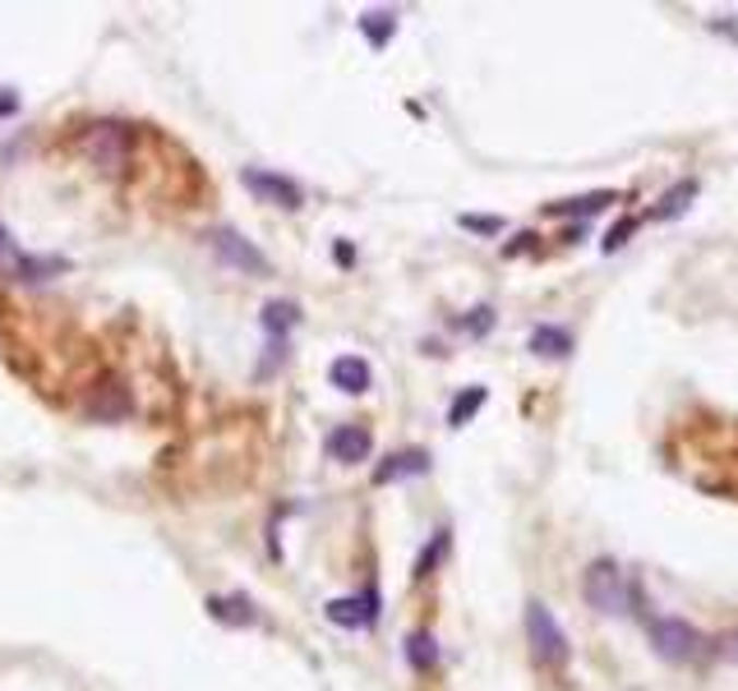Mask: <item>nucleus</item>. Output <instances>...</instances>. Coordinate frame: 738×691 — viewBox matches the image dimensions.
<instances>
[{"label": "nucleus", "mask_w": 738, "mask_h": 691, "mask_svg": "<svg viewBox=\"0 0 738 691\" xmlns=\"http://www.w3.org/2000/svg\"><path fill=\"white\" fill-rule=\"evenodd\" d=\"M582 595L596 613L605 618H628L632 613V581L614 558H596L582 576Z\"/></svg>", "instance_id": "f257e3e1"}, {"label": "nucleus", "mask_w": 738, "mask_h": 691, "mask_svg": "<svg viewBox=\"0 0 738 691\" xmlns=\"http://www.w3.org/2000/svg\"><path fill=\"white\" fill-rule=\"evenodd\" d=\"M526 641H531V655H536V664H545V668H563L572 659L559 618H554L540 599L526 604Z\"/></svg>", "instance_id": "f03ea898"}, {"label": "nucleus", "mask_w": 738, "mask_h": 691, "mask_svg": "<svg viewBox=\"0 0 738 691\" xmlns=\"http://www.w3.org/2000/svg\"><path fill=\"white\" fill-rule=\"evenodd\" d=\"M203 240H209V249H213L222 263L236 267V272H245V277H269V272H273L269 254H263L254 240H245L240 230H231V226H213Z\"/></svg>", "instance_id": "7ed1b4c3"}, {"label": "nucleus", "mask_w": 738, "mask_h": 691, "mask_svg": "<svg viewBox=\"0 0 738 691\" xmlns=\"http://www.w3.org/2000/svg\"><path fill=\"white\" fill-rule=\"evenodd\" d=\"M79 148H84V157L93 166H102V171H120V166L130 162V130L126 124H116V120H97V124L84 130Z\"/></svg>", "instance_id": "20e7f679"}, {"label": "nucleus", "mask_w": 738, "mask_h": 691, "mask_svg": "<svg viewBox=\"0 0 738 691\" xmlns=\"http://www.w3.org/2000/svg\"><path fill=\"white\" fill-rule=\"evenodd\" d=\"M651 636V651L660 655L665 664H688L697 651H702V636H697V627L683 622V618H655L646 627Z\"/></svg>", "instance_id": "39448f33"}, {"label": "nucleus", "mask_w": 738, "mask_h": 691, "mask_svg": "<svg viewBox=\"0 0 738 691\" xmlns=\"http://www.w3.org/2000/svg\"><path fill=\"white\" fill-rule=\"evenodd\" d=\"M240 184H245V190H250L254 199H263V203H273V207H286V213H296V207L305 203V194H300V184H296L291 176L263 171V166H245V171H240Z\"/></svg>", "instance_id": "423d86ee"}, {"label": "nucleus", "mask_w": 738, "mask_h": 691, "mask_svg": "<svg viewBox=\"0 0 738 691\" xmlns=\"http://www.w3.org/2000/svg\"><path fill=\"white\" fill-rule=\"evenodd\" d=\"M328 618H333L337 627H374L379 622V591H374V585H365L360 595L333 599V604H328Z\"/></svg>", "instance_id": "0eeeda50"}, {"label": "nucleus", "mask_w": 738, "mask_h": 691, "mask_svg": "<svg viewBox=\"0 0 738 691\" xmlns=\"http://www.w3.org/2000/svg\"><path fill=\"white\" fill-rule=\"evenodd\" d=\"M328 456L342 461V466H356V461L369 456V448H374V438H369L365 425H337L333 433H328Z\"/></svg>", "instance_id": "6e6552de"}, {"label": "nucleus", "mask_w": 738, "mask_h": 691, "mask_svg": "<svg viewBox=\"0 0 738 691\" xmlns=\"http://www.w3.org/2000/svg\"><path fill=\"white\" fill-rule=\"evenodd\" d=\"M328 379H333L337 392H369V383H374V373H369V360H360V355H337L333 369H328Z\"/></svg>", "instance_id": "1a4fd4ad"}, {"label": "nucleus", "mask_w": 738, "mask_h": 691, "mask_svg": "<svg viewBox=\"0 0 738 691\" xmlns=\"http://www.w3.org/2000/svg\"><path fill=\"white\" fill-rule=\"evenodd\" d=\"M429 470V452L425 448H406V452H393L374 470V485H393V479H412V475H425Z\"/></svg>", "instance_id": "9d476101"}, {"label": "nucleus", "mask_w": 738, "mask_h": 691, "mask_svg": "<svg viewBox=\"0 0 738 691\" xmlns=\"http://www.w3.org/2000/svg\"><path fill=\"white\" fill-rule=\"evenodd\" d=\"M531 350L545 355V360H563V355H572V332H568V327H549V323H540L536 332H531Z\"/></svg>", "instance_id": "9b49d317"}, {"label": "nucleus", "mask_w": 738, "mask_h": 691, "mask_svg": "<svg viewBox=\"0 0 738 691\" xmlns=\"http://www.w3.org/2000/svg\"><path fill=\"white\" fill-rule=\"evenodd\" d=\"M697 194H702V184H697L692 176L688 180H679V184H674V190L660 199V207H655V217H660V222H679L683 213H688V207H692V199Z\"/></svg>", "instance_id": "f8f14e48"}, {"label": "nucleus", "mask_w": 738, "mask_h": 691, "mask_svg": "<svg viewBox=\"0 0 738 691\" xmlns=\"http://www.w3.org/2000/svg\"><path fill=\"white\" fill-rule=\"evenodd\" d=\"M614 199V190H600V194H582V199H563V203H549V213L554 217H596L600 207H609Z\"/></svg>", "instance_id": "ddd939ff"}, {"label": "nucleus", "mask_w": 738, "mask_h": 691, "mask_svg": "<svg viewBox=\"0 0 738 691\" xmlns=\"http://www.w3.org/2000/svg\"><path fill=\"white\" fill-rule=\"evenodd\" d=\"M296 323H300V305L296 300H269L263 305V327H269V337L286 342V332H291Z\"/></svg>", "instance_id": "4468645a"}, {"label": "nucleus", "mask_w": 738, "mask_h": 691, "mask_svg": "<svg viewBox=\"0 0 738 691\" xmlns=\"http://www.w3.org/2000/svg\"><path fill=\"white\" fill-rule=\"evenodd\" d=\"M209 613L222 618V622H231V627H250L254 622V604L245 599V595H227V599H209Z\"/></svg>", "instance_id": "2eb2a0df"}, {"label": "nucleus", "mask_w": 738, "mask_h": 691, "mask_svg": "<svg viewBox=\"0 0 738 691\" xmlns=\"http://www.w3.org/2000/svg\"><path fill=\"white\" fill-rule=\"evenodd\" d=\"M360 33L369 37V47H388V37L397 33V14L393 10H369L360 19Z\"/></svg>", "instance_id": "dca6fc26"}, {"label": "nucleus", "mask_w": 738, "mask_h": 691, "mask_svg": "<svg viewBox=\"0 0 738 691\" xmlns=\"http://www.w3.org/2000/svg\"><path fill=\"white\" fill-rule=\"evenodd\" d=\"M406 659H412V668H435L439 664V641H435V632H412L406 636Z\"/></svg>", "instance_id": "f3484780"}, {"label": "nucleus", "mask_w": 738, "mask_h": 691, "mask_svg": "<svg viewBox=\"0 0 738 691\" xmlns=\"http://www.w3.org/2000/svg\"><path fill=\"white\" fill-rule=\"evenodd\" d=\"M485 402H489V392H485V388H466V392H457V402L448 406V425L462 429V425H466L471 415H476Z\"/></svg>", "instance_id": "a211bd4d"}, {"label": "nucleus", "mask_w": 738, "mask_h": 691, "mask_svg": "<svg viewBox=\"0 0 738 691\" xmlns=\"http://www.w3.org/2000/svg\"><path fill=\"white\" fill-rule=\"evenodd\" d=\"M448 553V531H439L435 535V544H429V549L420 553V562H416V576H429V568H435V562Z\"/></svg>", "instance_id": "6ab92c4d"}, {"label": "nucleus", "mask_w": 738, "mask_h": 691, "mask_svg": "<svg viewBox=\"0 0 738 691\" xmlns=\"http://www.w3.org/2000/svg\"><path fill=\"white\" fill-rule=\"evenodd\" d=\"M632 230H638V222H632V217H623V222H619V226H614L609 236H605V254H619V249L628 245V236H632Z\"/></svg>", "instance_id": "aec40b11"}, {"label": "nucleus", "mask_w": 738, "mask_h": 691, "mask_svg": "<svg viewBox=\"0 0 738 691\" xmlns=\"http://www.w3.org/2000/svg\"><path fill=\"white\" fill-rule=\"evenodd\" d=\"M462 226H466V230H480V236H499V230H503V217H476V213H462Z\"/></svg>", "instance_id": "412c9836"}, {"label": "nucleus", "mask_w": 738, "mask_h": 691, "mask_svg": "<svg viewBox=\"0 0 738 691\" xmlns=\"http://www.w3.org/2000/svg\"><path fill=\"white\" fill-rule=\"evenodd\" d=\"M462 327H466V332H476V337H485V332L495 327V309H485V305H480V309H471V319H466Z\"/></svg>", "instance_id": "4be33fe9"}, {"label": "nucleus", "mask_w": 738, "mask_h": 691, "mask_svg": "<svg viewBox=\"0 0 738 691\" xmlns=\"http://www.w3.org/2000/svg\"><path fill=\"white\" fill-rule=\"evenodd\" d=\"M721 659H725V664H738V632H729V636L721 641Z\"/></svg>", "instance_id": "5701e85b"}, {"label": "nucleus", "mask_w": 738, "mask_h": 691, "mask_svg": "<svg viewBox=\"0 0 738 691\" xmlns=\"http://www.w3.org/2000/svg\"><path fill=\"white\" fill-rule=\"evenodd\" d=\"M14 111V93H0V116Z\"/></svg>", "instance_id": "b1692460"}, {"label": "nucleus", "mask_w": 738, "mask_h": 691, "mask_svg": "<svg viewBox=\"0 0 738 691\" xmlns=\"http://www.w3.org/2000/svg\"><path fill=\"white\" fill-rule=\"evenodd\" d=\"M0 249H10V236H5V226H0Z\"/></svg>", "instance_id": "393cba45"}]
</instances>
